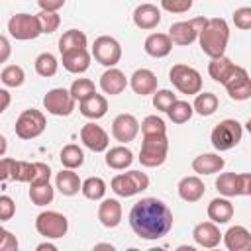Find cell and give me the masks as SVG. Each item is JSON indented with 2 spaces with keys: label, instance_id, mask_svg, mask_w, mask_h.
<instances>
[{
  "label": "cell",
  "instance_id": "36",
  "mask_svg": "<svg viewBox=\"0 0 251 251\" xmlns=\"http://www.w3.org/2000/svg\"><path fill=\"white\" fill-rule=\"evenodd\" d=\"M55 196V188L49 182H41V184H29V200L35 206H47L53 202Z\"/></svg>",
  "mask_w": 251,
  "mask_h": 251
},
{
  "label": "cell",
  "instance_id": "24",
  "mask_svg": "<svg viewBox=\"0 0 251 251\" xmlns=\"http://www.w3.org/2000/svg\"><path fill=\"white\" fill-rule=\"evenodd\" d=\"M98 220L104 227H118L122 224V204L116 198H106L98 206Z\"/></svg>",
  "mask_w": 251,
  "mask_h": 251
},
{
  "label": "cell",
  "instance_id": "17",
  "mask_svg": "<svg viewBox=\"0 0 251 251\" xmlns=\"http://www.w3.org/2000/svg\"><path fill=\"white\" fill-rule=\"evenodd\" d=\"M216 188L222 196L233 198L245 194V173H222L216 178Z\"/></svg>",
  "mask_w": 251,
  "mask_h": 251
},
{
  "label": "cell",
  "instance_id": "3",
  "mask_svg": "<svg viewBox=\"0 0 251 251\" xmlns=\"http://www.w3.org/2000/svg\"><path fill=\"white\" fill-rule=\"evenodd\" d=\"M169 153V139L167 133H147L143 135V143L139 149V163L143 167L155 169L167 161Z\"/></svg>",
  "mask_w": 251,
  "mask_h": 251
},
{
  "label": "cell",
  "instance_id": "15",
  "mask_svg": "<svg viewBox=\"0 0 251 251\" xmlns=\"http://www.w3.org/2000/svg\"><path fill=\"white\" fill-rule=\"evenodd\" d=\"M139 122L133 114H118L112 122V135L120 143H129L139 133Z\"/></svg>",
  "mask_w": 251,
  "mask_h": 251
},
{
  "label": "cell",
  "instance_id": "25",
  "mask_svg": "<svg viewBox=\"0 0 251 251\" xmlns=\"http://www.w3.org/2000/svg\"><path fill=\"white\" fill-rule=\"evenodd\" d=\"M224 167H226V161L218 153H202L192 161V171L196 175H216Z\"/></svg>",
  "mask_w": 251,
  "mask_h": 251
},
{
  "label": "cell",
  "instance_id": "54",
  "mask_svg": "<svg viewBox=\"0 0 251 251\" xmlns=\"http://www.w3.org/2000/svg\"><path fill=\"white\" fill-rule=\"evenodd\" d=\"M0 141H2V155H4V153H6V137L2 135V137H0Z\"/></svg>",
  "mask_w": 251,
  "mask_h": 251
},
{
  "label": "cell",
  "instance_id": "30",
  "mask_svg": "<svg viewBox=\"0 0 251 251\" xmlns=\"http://www.w3.org/2000/svg\"><path fill=\"white\" fill-rule=\"evenodd\" d=\"M233 204L229 202L227 196L224 198H214L210 204H208V218L216 224H227L231 218H233Z\"/></svg>",
  "mask_w": 251,
  "mask_h": 251
},
{
  "label": "cell",
  "instance_id": "37",
  "mask_svg": "<svg viewBox=\"0 0 251 251\" xmlns=\"http://www.w3.org/2000/svg\"><path fill=\"white\" fill-rule=\"evenodd\" d=\"M33 65H35V73H37L39 76H45V78L57 75V69H59V61H57V57L51 55V53H41V55H37Z\"/></svg>",
  "mask_w": 251,
  "mask_h": 251
},
{
  "label": "cell",
  "instance_id": "45",
  "mask_svg": "<svg viewBox=\"0 0 251 251\" xmlns=\"http://www.w3.org/2000/svg\"><path fill=\"white\" fill-rule=\"evenodd\" d=\"M194 0H161V8L171 14H184L192 8Z\"/></svg>",
  "mask_w": 251,
  "mask_h": 251
},
{
  "label": "cell",
  "instance_id": "51",
  "mask_svg": "<svg viewBox=\"0 0 251 251\" xmlns=\"http://www.w3.org/2000/svg\"><path fill=\"white\" fill-rule=\"evenodd\" d=\"M0 96H2V108H0V112H6L8 106H10V92L6 88H2L0 90Z\"/></svg>",
  "mask_w": 251,
  "mask_h": 251
},
{
  "label": "cell",
  "instance_id": "29",
  "mask_svg": "<svg viewBox=\"0 0 251 251\" xmlns=\"http://www.w3.org/2000/svg\"><path fill=\"white\" fill-rule=\"evenodd\" d=\"M55 186L59 188V192L63 196H75V194H78V190H82V182H80L78 175L75 173V169H63L61 173H57Z\"/></svg>",
  "mask_w": 251,
  "mask_h": 251
},
{
  "label": "cell",
  "instance_id": "27",
  "mask_svg": "<svg viewBox=\"0 0 251 251\" xmlns=\"http://www.w3.org/2000/svg\"><path fill=\"white\" fill-rule=\"evenodd\" d=\"M90 53L84 49H75V51H69V53H63L61 55V61H63V67L69 71V73H75V75H80L84 71H88L90 67Z\"/></svg>",
  "mask_w": 251,
  "mask_h": 251
},
{
  "label": "cell",
  "instance_id": "31",
  "mask_svg": "<svg viewBox=\"0 0 251 251\" xmlns=\"http://www.w3.org/2000/svg\"><path fill=\"white\" fill-rule=\"evenodd\" d=\"M235 67H237V65H235L231 59H227L226 55H222V57H214V59L210 61L208 73H210V76H212L216 82L224 84V82L233 75Z\"/></svg>",
  "mask_w": 251,
  "mask_h": 251
},
{
  "label": "cell",
  "instance_id": "1",
  "mask_svg": "<svg viewBox=\"0 0 251 251\" xmlns=\"http://www.w3.org/2000/svg\"><path fill=\"white\" fill-rule=\"evenodd\" d=\"M129 226L141 239H161L173 227V212L163 200L147 196L131 206Z\"/></svg>",
  "mask_w": 251,
  "mask_h": 251
},
{
  "label": "cell",
  "instance_id": "10",
  "mask_svg": "<svg viewBox=\"0 0 251 251\" xmlns=\"http://www.w3.org/2000/svg\"><path fill=\"white\" fill-rule=\"evenodd\" d=\"M206 24H208V18L204 16L188 20V22H175L169 27V35L175 45H190L200 37V31L204 29Z\"/></svg>",
  "mask_w": 251,
  "mask_h": 251
},
{
  "label": "cell",
  "instance_id": "19",
  "mask_svg": "<svg viewBox=\"0 0 251 251\" xmlns=\"http://www.w3.org/2000/svg\"><path fill=\"white\" fill-rule=\"evenodd\" d=\"M126 86H127V78L116 67H108L100 76V88L104 94H110V96L122 94L126 90Z\"/></svg>",
  "mask_w": 251,
  "mask_h": 251
},
{
  "label": "cell",
  "instance_id": "32",
  "mask_svg": "<svg viewBox=\"0 0 251 251\" xmlns=\"http://www.w3.org/2000/svg\"><path fill=\"white\" fill-rule=\"evenodd\" d=\"M133 163V153L126 145H116L106 151V165L114 171H124Z\"/></svg>",
  "mask_w": 251,
  "mask_h": 251
},
{
  "label": "cell",
  "instance_id": "39",
  "mask_svg": "<svg viewBox=\"0 0 251 251\" xmlns=\"http://www.w3.org/2000/svg\"><path fill=\"white\" fill-rule=\"evenodd\" d=\"M192 114H194V106L188 104L186 100H176L167 112V116L173 124H186L192 118Z\"/></svg>",
  "mask_w": 251,
  "mask_h": 251
},
{
  "label": "cell",
  "instance_id": "42",
  "mask_svg": "<svg viewBox=\"0 0 251 251\" xmlns=\"http://www.w3.org/2000/svg\"><path fill=\"white\" fill-rule=\"evenodd\" d=\"M178 98H176V94L175 92H171V90H167V88H163V90H155V94H153V106L157 108V110H161V112H169V108L176 102Z\"/></svg>",
  "mask_w": 251,
  "mask_h": 251
},
{
  "label": "cell",
  "instance_id": "2",
  "mask_svg": "<svg viewBox=\"0 0 251 251\" xmlns=\"http://www.w3.org/2000/svg\"><path fill=\"white\" fill-rule=\"evenodd\" d=\"M200 47L202 51L214 59V57H222L226 53L227 41H229V25L224 18H210L208 24L204 25V29L200 31Z\"/></svg>",
  "mask_w": 251,
  "mask_h": 251
},
{
  "label": "cell",
  "instance_id": "35",
  "mask_svg": "<svg viewBox=\"0 0 251 251\" xmlns=\"http://www.w3.org/2000/svg\"><path fill=\"white\" fill-rule=\"evenodd\" d=\"M59 159H61V163H63L65 169H78L84 163V153H82V149L78 145L69 143V145H65L61 149Z\"/></svg>",
  "mask_w": 251,
  "mask_h": 251
},
{
  "label": "cell",
  "instance_id": "5",
  "mask_svg": "<svg viewBox=\"0 0 251 251\" xmlns=\"http://www.w3.org/2000/svg\"><path fill=\"white\" fill-rule=\"evenodd\" d=\"M169 80L180 94H198L202 90V76L196 69L188 65H173L169 71Z\"/></svg>",
  "mask_w": 251,
  "mask_h": 251
},
{
  "label": "cell",
  "instance_id": "9",
  "mask_svg": "<svg viewBox=\"0 0 251 251\" xmlns=\"http://www.w3.org/2000/svg\"><path fill=\"white\" fill-rule=\"evenodd\" d=\"M45 126H47V120L43 112L35 108H27L16 120V135L20 139H35L45 131Z\"/></svg>",
  "mask_w": 251,
  "mask_h": 251
},
{
  "label": "cell",
  "instance_id": "13",
  "mask_svg": "<svg viewBox=\"0 0 251 251\" xmlns=\"http://www.w3.org/2000/svg\"><path fill=\"white\" fill-rule=\"evenodd\" d=\"M35 176V163L27 161H16L4 157L0 161V178L2 180H18V182H31Z\"/></svg>",
  "mask_w": 251,
  "mask_h": 251
},
{
  "label": "cell",
  "instance_id": "28",
  "mask_svg": "<svg viewBox=\"0 0 251 251\" xmlns=\"http://www.w3.org/2000/svg\"><path fill=\"white\" fill-rule=\"evenodd\" d=\"M78 110H80V114H82L84 118H88V120H100V118H104L106 112H108V100H106L102 94L96 92V94H92L90 98L78 102Z\"/></svg>",
  "mask_w": 251,
  "mask_h": 251
},
{
  "label": "cell",
  "instance_id": "21",
  "mask_svg": "<svg viewBox=\"0 0 251 251\" xmlns=\"http://www.w3.org/2000/svg\"><path fill=\"white\" fill-rule=\"evenodd\" d=\"M133 24L139 29H155L161 24V10L155 4H141L133 10Z\"/></svg>",
  "mask_w": 251,
  "mask_h": 251
},
{
  "label": "cell",
  "instance_id": "41",
  "mask_svg": "<svg viewBox=\"0 0 251 251\" xmlns=\"http://www.w3.org/2000/svg\"><path fill=\"white\" fill-rule=\"evenodd\" d=\"M71 94L75 96V100H78V102H82V100H86V98H90L92 94H96V86H94V82L90 80V78H76L73 84H71Z\"/></svg>",
  "mask_w": 251,
  "mask_h": 251
},
{
  "label": "cell",
  "instance_id": "53",
  "mask_svg": "<svg viewBox=\"0 0 251 251\" xmlns=\"http://www.w3.org/2000/svg\"><path fill=\"white\" fill-rule=\"evenodd\" d=\"M245 194L251 196V173H245Z\"/></svg>",
  "mask_w": 251,
  "mask_h": 251
},
{
  "label": "cell",
  "instance_id": "43",
  "mask_svg": "<svg viewBox=\"0 0 251 251\" xmlns=\"http://www.w3.org/2000/svg\"><path fill=\"white\" fill-rule=\"evenodd\" d=\"M37 18H39V24H41L43 33H53V31H57V27L61 25V18H59L57 12L41 10V12L37 14Z\"/></svg>",
  "mask_w": 251,
  "mask_h": 251
},
{
  "label": "cell",
  "instance_id": "26",
  "mask_svg": "<svg viewBox=\"0 0 251 251\" xmlns=\"http://www.w3.org/2000/svg\"><path fill=\"white\" fill-rule=\"evenodd\" d=\"M178 196L184 200V202H198L202 196H204V192H206V186H204V182H202V178L200 176H184V178H180V182H178Z\"/></svg>",
  "mask_w": 251,
  "mask_h": 251
},
{
  "label": "cell",
  "instance_id": "34",
  "mask_svg": "<svg viewBox=\"0 0 251 251\" xmlns=\"http://www.w3.org/2000/svg\"><path fill=\"white\" fill-rule=\"evenodd\" d=\"M194 112L200 114V116H212L218 106H220V100L214 92H198L196 98H194Z\"/></svg>",
  "mask_w": 251,
  "mask_h": 251
},
{
  "label": "cell",
  "instance_id": "50",
  "mask_svg": "<svg viewBox=\"0 0 251 251\" xmlns=\"http://www.w3.org/2000/svg\"><path fill=\"white\" fill-rule=\"evenodd\" d=\"M0 49H2V55H0V63H6L8 61V57H10V41H8V37H0Z\"/></svg>",
  "mask_w": 251,
  "mask_h": 251
},
{
  "label": "cell",
  "instance_id": "46",
  "mask_svg": "<svg viewBox=\"0 0 251 251\" xmlns=\"http://www.w3.org/2000/svg\"><path fill=\"white\" fill-rule=\"evenodd\" d=\"M233 24L239 29H251V6H241L233 12Z\"/></svg>",
  "mask_w": 251,
  "mask_h": 251
},
{
  "label": "cell",
  "instance_id": "18",
  "mask_svg": "<svg viewBox=\"0 0 251 251\" xmlns=\"http://www.w3.org/2000/svg\"><path fill=\"white\" fill-rule=\"evenodd\" d=\"M192 237L196 241V245L204 247V249H214L220 245L222 241V233H220V227L216 222H202L198 226H194L192 229Z\"/></svg>",
  "mask_w": 251,
  "mask_h": 251
},
{
  "label": "cell",
  "instance_id": "49",
  "mask_svg": "<svg viewBox=\"0 0 251 251\" xmlns=\"http://www.w3.org/2000/svg\"><path fill=\"white\" fill-rule=\"evenodd\" d=\"M39 8L41 10H47V12H59L63 6H65V0H37Z\"/></svg>",
  "mask_w": 251,
  "mask_h": 251
},
{
  "label": "cell",
  "instance_id": "40",
  "mask_svg": "<svg viewBox=\"0 0 251 251\" xmlns=\"http://www.w3.org/2000/svg\"><path fill=\"white\" fill-rule=\"evenodd\" d=\"M84 198L88 200H102L104 194H106V182L100 178V176H88L84 182H82V190Z\"/></svg>",
  "mask_w": 251,
  "mask_h": 251
},
{
  "label": "cell",
  "instance_id": "14",
  "mask_svg": "<svg viewBox=\"0 0 251 251\" xmlns=\"http://www.w3.org/2000/svg\"><path fill=\"white\" fill-rule=\"evenodd\" d=\"M224 86H226L231 100L243 102V100L251 98V78L243 67H235L233 75L224 82Z\"/></svg>",
  "mask_w": 251,
  "mask_h": 251
},
{
  "label": "cell",
  "instance_id": "20",
  "mask_svg": "<svg viewBox=\"0 0 251 251\" xmlns=\"http://www.w3.org/2000/svg\"><path fill=\"white\" fill-rule=\"evenodd\" d=\"M129 86L135 94L139 96H147V94H155L157 90V76L153 71L149 69H137L131 76H129Z\"/></svg>",
  "mask_w": 251,
  "mask_h": 251
},
{
  "label": "cell",
  "instance_id": "52",
  "mask_svg": "<svg viewBox=\"0 0 251 251\" xmlns=\"http://www.w3.org/2000/svg\"><path fill=\"white\" fill-rule=\"evenodd\" d=\"M37 251H57V245L45 241V243H39V245H37Z\"/></svg>",
  "mask_w": 251,
  "mask_h": 251
},
{
  "label": "cell",
  "instance_id": "8",
  "mask_svg": "<svg viewBox=\"0 0 251 251\" xmlns=\"http://www.w3.org/2000/svg\"><path fill=\"white\" fill-rule=\"evenodd\" d=\"M8 31L18 41H29L43 33L39 18L31 14H14L8 20Z\"/></svg>",
  "mask_w": 251,
  "mask_h": 251
},
{
  "label": "cell",
  "instance_id": "12",
  "mask_svg": "<svg viewBox=\"0 0 251 251\" xmlns=\"http://www.w3.org/2000/svg\"><path fill=\"white\" fill-rule=\"evenodd\" d=\"M75 96L71 94V90H65V88H51L45 96H43V108L53 114V116H59V118H65V116H71L73 110H75Z\"/></svg>",
  "mask_w": 251,
  "mask_h": 251
},
{
  "label": "cell",
  "instance_id": "44",
  "mask_svg": "<svg viewBox=\"0 0 251 251\" xmlns=\"http://www.w3.org/2000/svg\"><path fill=\"white\" fill-rule=\"evenodd\" d=\"M141 133L143 135H147V133H167V126H165L163 118H159V116H147L141 122Z\"/></svg>",
  "mask_w": 251,
  "mask_h": 251
},
{
  "label": "cell",
  "instance_id": "11",
  "mask_svg": "<svg viewBox=\"0 0 251 251\" xmlns=\"http://www.w3.org/2000/svg\"><path fill=\"white\" fill-rule=\"evenodd\" d=\"M92 57L104 67H116L122 59V45L112 35H100L92 43Z\"/></svg>",
  "mask_w": 251,
  "mask_h": 251
},
{
  "label": "cell",
  "instance_id": "38",
  "mask_svg": "<svg viewBox=\"0 0 251 251\" xmlns=\"http://www.w3.org/2000/svg\"><path fill=\"white\" fill-rule=\"evenodd\" d=\"M0 80H2V84L8 86V88H18V86L24 84L25 73H24V69H22L20 65H6V67L2 69V73H0Z\"/></svg>",
  "mask_w": 251,
  "mask_h": 251
},
{
  "label": "cell",
  "instance_id": "7",
  "mask_svg": "<svg viewBox=\"0 0 251 251\" xmlns=\"http://www.w3.org/2000/svg\"><path fill=\"white\" fill-rule=\"evenodd\" d=\"M35 229L45 239H59L69 229V220L65 214L55 210H45L35 218Z\"/></svg>",
  "mask_w": 251,
  "mask_h": 251
},
{
  "label": "cell",
  "instance_id": "4",
  "mask_svg": "<svg viewBox=\"0 0 251 251\" xmlns=\"http://www.w3.org/2000/svg\"><path fill=\"white\" fill-rule=\"evenodd\" d=\"M243 137V126L237 120H222L210 133V141L214 145V149L218 151H229L233 149Z\"/></svg>",
  "mask_w": 251,
  "mask_h": 251
},
{
  "label": "cell",
  "instance_id": "22",
  "mask_svg": "<svg viewBox=\"0 0 251 251\" xmlns=\"http://www.w3.org/2000/svg\"><path fill=\"white\" fill-rule=\"evenodd\" d=\"M173 39L169 33H151L147 35L145 43H143V49L149 57H155V59H163L171 53L173 49Z\"/></svg>",
  "mask_w": 251,
  "mask_h": 251
},
{
  "label": "cell",
  "instance_id": "16",
  "mask_svg": "<svg viewBox=\"0 0 251 251\" xmlns=\"http://www.w3.org/2000/svg\"><path fill=\"white\" fill-rule=\"evenodd\" d=\"M80 141L84 143L86 149H90L94 153H102L110 145L108 133L98 124H94V122H88V124L82 126V129H80Z\"/></svg>",
  "mask_w": 251,
  "mask_h": 251
},
{
  "label": "cell",
  "instance_id": "48",
  "mask_svg": "<svg viewBox=\"0 0 251 251\" xmlns=\"http://www.w3.org/2000/svg\"><path fill=\"white\" fill-rule=\"evenodd\" d=\"M0 251H18V239L8 229L0 231Z\"/></svg>",
  "mask_w": 251,
  "mask_h": 251
},
{
  "label": "cell",
  "instance_id": "47",
  "mask_svg": "<svg viewBox=\"0 0 251 251\" xmlns=\"http://www.w3.org/2000/svg\"><path fill=\"white\" fill-rule=\"evenodd\" d=\"M16 214V204L8 194L0 196V222H8Z\"/></svg>",
  "mask_w": 251,
  "mask_h": 251
},
{
  "label": "cell",
  "instance_id": "33",
  "mask_svg": "<svg viewBox=\"0 0 251 251\" xmlns=\"http://www.w3.org/2000/svg\"><path fill=\"white\" fill-rule=\"evenodd\" d=\"M86 45H88V39H86L84 31H80V29H69L59 39V51H61V55L63 53H69V51H75V49H84Z\"/></svg>",
  "mask_w": 251,
  "mask_h": 251
},
{
  "label": "cell",
  "instance_id": "23",
  "mask_svg": "<svg viewBox=\"0 0 251 251\" xmlns=\"http://www.w3.org/2000/svg\"><path fill=\"white\" fill-rule=\"evenodd\" d=\"M224 243L229 251H251V231L243 226H231L224 233Z\"/></svg>",
  "mask_w": 251,
  "mask_h": 251
},
{
  "label": "cell",
  "instance_id": "6",
  "mask_svg": "<svg viewBox=\"0 0 251 251\" xmlns=\"http://www.w3.org/2000/svg\"><path fill=\"white\" fill-rule=\"evenodd\" d=\"M112 190L122 196V198H129V196H135L143 190L149 188V176L141 171H129V173H122V175H116L110 182Z\"/></svg>",
  "mask_w": 251,
  "mask_h": 251
},
{
  "label": "cell",
  "instance_id": "55",
  "mask_svg": "<svg viewBox=\"0 0 251 251\" xmlns=\"http://www.w3.org/2000/svg\"><path fill=\"white\" fill-rule=\"evenodd\" d=\"M245 129H247V131H249V133H251V118H249V120H247V122H245Z\"/></svg>",
  "mask_w": 251,
  "mask_h": 251
}]
</instances>
